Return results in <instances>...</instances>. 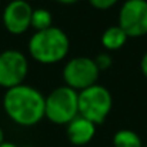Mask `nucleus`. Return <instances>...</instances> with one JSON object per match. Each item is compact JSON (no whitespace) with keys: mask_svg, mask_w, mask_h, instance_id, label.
<instances>
[{"mask_svg":"<svg viewBox=\"0 0 147 147\" xmlns=\"http://www.w3.org/2000/svg\"><path fill=\"white\" fill-rule=\"evenodd\" d=\"M6 114L20 126H34L45 117V97L34 87L19 84L7 89L3 97Z\"/></svg>","mask_w":147,"mask_h":147,"instance_id":"nucleus-1","label":"nucleus"},{"mask_svg":"<svg viewBox=\"0 0 147 147\" xmlns=\"http://www.w3.org/2000/svg\"><path fill=\"white\" fill-rule=\"evenodd\" d=\"M69 47L70 42L67 34L54 26L46 30L36 32L29 42V51L32 57L43 64L61 61L67 56Z\"/></svg>","mask_w":147,"mask_h":147,"instance_id":"nucleus-2","label":"nucleus"},{"mask_svg":"<svg viewBox=\"0 0 147 147\" xmlns=\"http://www.w3.org/2000/svg\"><path fill=\"white\" fill-rule=\"evenodd\" d=\"M113 106V98L110 92L100 86L93 84L77 94L79 116L90 120L94 124H101L109 116Z\"/></svg>","mask_w":147,"mask_h":147,"instance_id":"nucleus-3","label":"nucleus"},{"mask_svg":"<svg viewBox=\"0 0 147 147\" xmlns=\"http://www.w3.org/2000/svg\"><path fill=\"white\" fill-rule=\"evenodd\" d=\"M77 92L69 86L57 87L45 97V117L56 124H69L79 116Z\"/></svg>","mask_w":147,"mask_h":147,"instance_id":"nucleus-4","label":"nucleus"},{"mask_svg":"<svg viewBox=\"0 0 147 147\" xmlns=\"http://www.w3.org/2000/svg\"><path fill=\"white\" fill-rule=\"evenodd\" d=\"M100 74L97 64L89 57H74L69 60L63 70V79L66 86L76 92H82L96 84Z\"/></svg>","mask_w":147,"mask_h":147,"instance_id":"nucleus-5","label":"nucleus"},{"mask_svg":"<svg viewBox=\"0 0 147 147\" xmlns=\"http://www.w3.org/2000/svg\"><path fill=\"white\" fill-rule=\"evenodd\" d=\"M119 26L127 37L147 34V0H127L119 13Z\"/></svg>","mask_w":147,"mask_h":147,"instance_id":"nucleus-6","label":"nucleus"},{"mask_svg":"<svg viewBox=\"0 0 147 147\" xmlns=\"http://www.w3.org/2000/svg\"><path fill=\"white\" fill-rule=\"evenodd\" d=\"M29 63L23 53L17 50H6L0 53V86L11 89L23 84L27 76Z\"/></svg>","mask_w":147,"mask_h":147,"instance_id":"nucleus-7","label":"nucleus"},{"mask_svg":"<svg viewBox=\"0 0 147 147\" xmlns=\"http://www.w3.org/2000/svg\"><path fill=\"white\" fill-rule=\"evenodd\" d=\"M33 9L26 0L10 1L3 11V24L11 34H22L32 26Z\"/></svg>","mask_w":147,"mask_h":147,"instance_id":"nucleus-8","label":"nucleus"},{"mask_svg":"<svg viewBox=\"0 0 147 147\" xmlns=\"http://www.w3.org/2000/svg\"><path fill=\"white\" fill-rule=\"evenodd\" d=\"M96 134V124L90 120L77 116L67 124V137L74 146H84Z\"/></svg>","mask_w":147,"mask_h":147,"instance_id":"nucleus-9","label":"nucleus"},{"mask_svg":"<svg viewBox=\"0 0 147 147\" xmlns=\"http://www.w3.org/2000/svg\"><path fill=\"white\" fill-rule=\"evenodd\" d=\"M127 34L123 32L120 26H111L106 29L101 36V43L107 50H119L121 49L127 42Z\"/></svg>","mask_w":147,"mask_h":147,"instance_id":"nucleus-10","label":"nucleus"},{"mask_svg":"<svg viewBox=\"0 0 147 147\" xmlns=\"http://www.w3.org/2000/svg\"><path fill=\"white\" fill-rule=\"evenodd\" d=\"M113 144L114 147H143L139 134L134 133L133 130H127V129L119 130L114 134Z\"/></svg>","mask_w":147,"mask_h":147,"instance_id":"nucleus-11","label":"nucleus"},{"mask_svg":"<svg viewBox=\"0 0 147 147\" xmlns=\"http://www.w3.org/2000/svg\"><path fill=\"white\" fill-rule=\"evenodd\" d=\"M53 17H51V13L46 9H36L33 10V14H32V26L33 29H36V32H40V30H46L51 27L53 24Z\"/></svg>","mask_w":147,"mask_h":147,"instance_id":"nucleus-12","label":"nucleus"},{"mask_svg":"<svg viewBox=\"0 0 147 147\" xmlns=\"http://www.w3.org/2000/svg\"><path fill=\"white\" fill-rule=\"evenodd\" d=\"M92 3L93 7L100 9V10H106V9H110L111 6H114L119 0H89Z\"/></svg>","mask_w":147,"mask_h":147,"instance_id":"nucleus-13","label":"nucleus"},{"mask_svg":"<svg viewBox=\"0 0 147 147\" xmlns=\"http://www.w3.org/2000/svg\"><path fill=\"white\" fill-rule=\"evenodd\" d=\"M94 61H96V64H97L98 70H106V69L111 64V59H110L109 54H98Z\"/></svg>","mask_w":147,"mask_h":147,"instance_id":"nucleus-14","label":"nucleus"},{"mask_svg":"<svg viewBox=\"0 0 147 147\" xmlns=\"http://www.w3.org/2000/svg\"><path fill=\"white\" fill-rule=\"evenodd\" d=\"M140 67H142V71L144 74V77L147 79V53L142 57V63H140Z\"/></svg>","mask_w":147,"mask_h":147,"instance_id":"nucleus-15","label":"nucleus"},{"mask_svg":"<svg viewBox=\"0 0 147 147\" xmlns=\"http://www.w3.org/2000/svg\"><path fill=\"white\" fill-rule=\"evenodd\" d=\"M59 3H61V4H73V3H76V1H79V0H57Z\"/></svg>","mask_w":147,"mask_h":147,"instance_id":"nucleus-16","label":"nucleus"},{"mask_svg":"<svg viewBox=\"0 0 147 147\" xmlns=\"http://www.w3.org/2000/svg\"><path fill=\"white\" fill-rule=\"evenodd\" d=\"M0 147H17L16 144H13V143H7V142H3L1 144H0Z\"/></svg>","mask_w":147,"mask_h":147,"instance_id":"nucleus-17","label":"nucleus"},{"mask_svg":"<svg viewBox=\"0 0 147 147\" xmlns=\"http://www.w3.org/2000/svg\"><path fill=\"white\" fill-rule=\"evenodd\" d=\"M4 142V134H3V130H1V127H0V144Z\"/></svg>","mask_w":147,"mask_h":147,"instance_id":"nucleus-18","label":"nucleus"},{"mask_svg":"<svg viewBox=\"0 0 147 147\" xmlns=\"http://www.w3.org/2000/svg\"><path fill=\"white\" fill-rule=\"evenodd\" d=\"M143 147H147V146H143Z\"/></svg>","mask_w":147,"mask_h":147,"instance_id":"nucleus-19","label":"nucleus"}]
</instances>
